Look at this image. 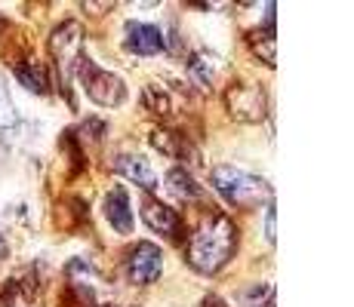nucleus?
Masks as SVG:
<instances>
[{
    "label": "nucleus",
    "mask_w": 354,
    "mask_h": 307,
    "mask_svg": "<svg viewBox=\"0 0 354 307\" xmlns=\"http://www.w3.org/2000/svg\"><path fill=\"white\" fill-rule=\"evenodd\" d=\"M237 243H241L237 224L222 212H207L194 228L192 243H188V264L197 274H219L234 258Z\"/></svg>",
    "instance_id": "1"
},
{
    "label": "nucleus",
    "mask_w": 354,
    "mask_h": 307,
    "mask_svg": "<svg viewBox=\"0 0 354 307\" xmlns=\"http://www.w3.org/2000/svg\"><path fill=\"white\" fill-rule=\"evenodd\" d=\"M213 188L225 197V203L237 209H256V206H268L271 203V188L265 179L247 172V169H234V166H216L213 169Z\"/></svg>",
    "instance_id": "2"
},
{
    "label": "nucleus",
    "mask_w": 354,
    "mask_h": 307,
    "mask_svg": "<svg viewBox=\"0 0 354 307\" xmlns=\"http://www.w3.org/2000/svg\"><path fill=\"white\" fill-rule=\"evenodd\" d=\"M77 77H80V83H84V92L90 95V101H96L99 108H118V105H124V99H127L124 80H120L118 74L99 68L93 59H86V56L80 59Z\"/></svg>",
    "instance_id": "3"
},
{
    "label": "nucleus",
    "mask_w": 354,
    "mask_h": 307,
    "mask_svg": "<svg viewBox=\"0 0 354 307\" xmlns=\"http://www.w3.org/2000/svg\"><path fill=\"white\" fill-rule=\"evenodd\" d=\"M222 101H225V111L241 123H259L268 114V95L253 80H231Z\"/></svg>",
    "instance_id": "4"
},
{
    "label": "nucleus",
    "mask_w": 354,
    "mask_h": 307,
    "mask_svg": "<svg viewBox=\"0 0 354 307\" xmlns=\"http://www.w3.org/2000/svg\"><path fill=\"white\" fill-rule=\"evenodd\" d=\"M50 50L56 59L62 80H68L71 74H77V65L84 59V25L80 22H62L50 37Z\"/></svg>",
    "instance_id": "5"
},
{
    "label": "nucleus",
    "mask_w": 354,
    "mask_h": 307,
    "mask_svg": "<svg viewBox=\"0 0 354 307\" xmlns=\"http://www.w3.org/2000/svg\"><path fill=\"white\" fill-rule=\"evenodd\" d=\"M163 274V252L154 243H136L127 252V277L136 286H151Z\"/></svg>",
    "instance_id": "6"
},
{
    "label": "nucleus",
    "mask_w": 354,
    "mask_h": 307,
    "mask_svg": "<svg viewBox=\"0 0 354 307\" xmlns=\"http://www.w3.org/2000/svg\"><path fill=\"white\" fill-rule=\"evenodd\" d=\"M139 209H142V218H145V224L154 230V234L169 237V240H179V234H182V218H179V212H176V209H169L167 203L154 200V197H145Z\"/></svg>",
    "instance_id": "7"
},
{
    "label": "nucleus",
    "mask_w": 354,
    "mask_h": 307,
    "mask_svg": "<svg viewBox=\"0 0 354 307\" xmlns=\"http://www.w3.org/2000/svg\"><path fill=\"white\" fill-rule=\"evenodd\" d=\"M124 43L133 56H158L163 50V31L148 22H127Z\"/></svg>",
    "instance_id": "8"
},
{
    "label": "nucleus",
    "mask_w": 354,
    "mask_h": 307,
    "mask_svg": "<svg viewBox=\"0 0 354 307\" xmlns=\"http://www.w3.org/2000/svg\"><path fill=\"white\" fill-rule=\"evenodd\" d=\"M145 105L148 111H154L158 117H173V114H179V108L185 105V92L176 90V83H148L145 90Z\"/></svg>",
    "instance_id": "9"
},
{
    "label": "nucleus",
    "mask_w": 354,
    "mask_h": 307,
    "mask_svg": "<svg viewBox=\"0 0 354 307\" xmlns=\"http://www.w3.org/2000/svg\"><path fill=\"white\" fill-rule=\"evenodd\" d=\"M114 169H118L120 175H127L129 181H136L139 188H145V190H154L158 188V175H154V169L148 166V160L145 157H139V154H114V163H111Z\"/></svg>",
    "instance_id": "10"
},
{
    "label": "nucleus",
    "mask_w": 354,
    "mask_h": 307,
    "mask_svg": "<svg viewBox=\"0 0 354 307\" xmlns=\"http://www.w3.org/2000/svg\"><path fill=\"white\" fill-rule=\"evenodd\" d=\"M105 218L118 234H133V206H129V194L124 188L108 190L105 197Z\"/></svg>",
    "instance_id": "11"
},
{
    "label": "nucleus",
    "mask_w": 354,
    "mask_h": 307,
    "mask_svg": "<svg viewBox=\"0 0 354 307\" xmlns=\"http://www.w3.org/2000/svg\"><path fill=\"white\" fill-rule=\"evenodd\" d=\"M151 145L158 148L160 154L173 157V160L179 163H188V160H197V151L192 148V141H188V135H179V132H169V129H154L151 132Z\"/></svg>",
    "instance_id": "12"
},
{
    "label": "nucleus",
    "mask_w": 354,
    "mask_h": 307,
    "mask_svg": "<svg viewBox=\"0 0 354 307\" xmlns=\"http://www.w3.org/2000/svg\"><path fill=\"white\" fill-rule=\"evenodd\" d=\"M247 43L253 50L256 59H262L265 65H274V3H268V16H265V28H256L247 34Z\"/></svg>",
    "instance_id": "13"
},
{
    "label": "nucleus",
    "mask_w": 354,
    "mask_h": 307,
    "mask_svg": "<svg viewBox=\"0 0 354 307\" xmlns=\"http://www.w3.org/2000/svg\"><path fill=\"white\" fill-rule=\"evenodd\" d=\"M16 77L31 92H40V95L50 92V77H46V68L40 61H22V65H16Z\"/></svg>",
    "instance_id": "14"
},
{
    "label": "nucleus",
    "mask_w": 354,
    "mask_h": 307,
    "mask_svg": "<svg viewBox=\"0 0 354 307\" xmlns=\"http://www.w3.org/2000/svg\"><path fill=\"white\" fill-rule=\"evenodd\" d=\"M169 181V190H173L179 200H203V188L194 181V175L188 172V169H173V172L167 175Z\"/></svg>",
    "instance_id": "15"
},
{
    "label": "nucleus",
    "mask_w": 354,
    "mask_h": 307,
    "mask_svg": "<svg viewBox=\"0 0 354 307\" xmlns=\"http://www.w3.org/2000/svg\"><path fill=\"white\" fill-rule=\"evenodd\" d=\"M185 68H188V80H192L197 90H209V83H213V74H216L213 59L203 56V52H194V56H188Z\"/></svg>",
    "instance_id": "16"
},
{
    "label": "nucleus",
    "mask_w": 354,
    "mask_h": 307,
    "mask_svg": "<svg viewBox=\"0 0 354 307\" xmlns=\"http://www.w3.org/2000/svg\"><path fill=\"white\" fill-rule=\"evenodd\" d=\"M19 123V114H16V105H12L10 92L3 86V77H0V129H12Z\"/></svg>",
    "instance_id": "17"
},
{
    "label": "nucleus",
    "mask_w": 354,
    "mask_h": 307,
    "mask_svg": "<svg viewBox=\"0 0 354 307\" xmlns=\"http://www.w3.org/2000/svg\"><path fill=\"white\" fill-rule=\"evenodd\" d=\"M265 240H268L271 246H274V240H277V224H274V203H268V206H265Z\"/></svg>",
    "instance_id": "18"
},
{
    "label": "nucleus",
    "mask_w": 354,
    "mask_h": 307,
    "mask_svg": "<svg viewBox=\"0 0 354 307\" xmlns=\"http://www.w3.org/2000/svg\"><path fill=\"white\" fill-rule=\"evenodd\" d=\"M201 307H228V304L222 301L219 295H207V298H203V304H201Z\"/></svg>",
    "instance_id": "19"
}]
</instances>
